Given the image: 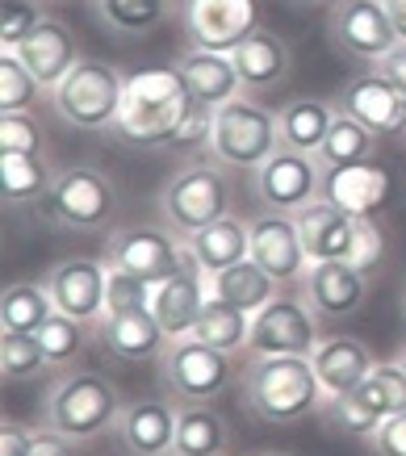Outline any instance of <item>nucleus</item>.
<instances>
[{"label": "nucleus", "instance_id": "obj_7", "mask_svg": "<svg viewBox=\"0 0 406 456\" xmlns=\"http://www.w3.org/2000/svg\"><path fill=\"white\" fill-rule=\"evenodd\" d=\"M159 214H164V226L176 231L181 239H193L210 222L226 218L231 214V176H226V167L214 164L210 155L184 164L159 189Z\"/></svg>", "mask_w": 406, "mask_h": 456}, {"label": "nucleus", "instance_id": "obj_31", "mask_svg": "<svg viewBox=\"0 0 406 456\" xmlns=\"http://www.w3.org/2000/svg\"><path fill=\"white\" fill-rule=\"evenodd\" d=\"M210 293H218L223 302L239 305V310H248V314H256V310H264L272 297L280 293V285L272 277H268L264 268L248 256V260L231 264L226 273H218V277H210Z\"/></svg>", "mask_w": 406, "mask_h": 456}, {"label": "nucleus", "instance_id": "obj_51", "mask_svg": "<svg viewBox=\"0 0 406 456\" xmlns=\"http://www.w3.org/2000/svg\"><path fill=\"white\" fill-rule=\"evenodd\" d=\"M264 456H294V452H264Z\"/></svg>", "mask_w": 406, "mask_h": 456}, {"label": "nucleus", "instance_id": "obj_34", "mask_svg": "<svg viewBox=\"0 0 406 456\" xmlns=\"http://www.w3.org/2000/svg\"><path fill=\"white\" fill-rule=\"evenodd\" d=\"M51 180L55 172L43 155H0V193L9 206H43Z\"/></svg>", "mask_w": 406, "mask_h": 456}, {"label": "nucleus", "instance_id": "obj_22", "mask_svg": "<svg viewBox=\"0 0 406 456\" xmlns=\"http://www.w3.org/2000/svg\"><path fill=\"white\" fill-rule=\"evenodd\" d=\"M235 59V71L239 80H243V93L256 97V93H272L277 84L289 80V68H294V51H289V42L272 34V29H256L252 38H243L231 51Z\"/></svg>", "mask_w": 406, "mask_h": 456}, {"label": "nucleus", "instance_id": "obj_38", "mask_svg": "<svg viewBox=\"0 0 406 456\" xmlns=\"http://www.w3.org/2000/svg\"><path fill=\"white\" fill-rule=\"evenodd\" d=\"M46 88L17 59V51H0V113H29Z\"/></svg>", "mask_w": 406, "mask_h": 456}, {"label": "nucleus", "instance_id": "obj_28", "mask_svg": "<svg viewBox=\"0 0 406 456\" xmlns=\"http://www.w3.org/2000/svg\"><path fill=\"white\" fill-rule=\"evenodd\" d=\"M336 101H319V97H297L289 105H280L277 126H280V147H294V151L319 155V147L331 134L336 122Z\"/></svg>", "mask_w": 406, "mask_h": 456}, {"label": "nucleus", "instance_id": "obj_40", "mask_svg": "<svg viewBox=\"0 0 406 456\" xmlns=\"http://www.w3.org/2000/svg\"><path fill=\"white\" fill-rule=\"evenodd\" d=\"M322 428L344 436V440H369L373 431L381 428V419L364 406L356 394H344V398H327V406L319 411Z\"/></svg>", "mask_w": 406, "mask_h": 456}, {"label": "nucleus", "instance_id": "obj_41", "mask_svg": "<svg viewBox=\"0 0 406 456\" xmlns=\"http://www.w3.org/2000/svg\"><path fill=\"white\" fill-rule=\"evenodd\" d=\"M155 285L130 273L110 268V289H105V314H126V310H151Z\"/></svg>", "mask_w": 406, "mask_h": 456}, {"label": "nucleus", "instance_id": "obj_17", "mask_svg": "<svg viewBox=\"0 0 406 456\" xmlns=\"http://www.w3.org/2000/svg\"><path fill=\"white\" fill-rule=\"evenodd\" d=\"M336 105L352 113L356 122H364L378 139H406V97L394 88L381 71H361L339 88Z\"/></svg>", "mask_w": 406, "mask_h": 456}, {"label": "nucleus", "instance_id": "obj_4", "mask_svg": "<svg viewBox=\"0 0 406 456\" xmlns=\"http://www.w3.org/2000/svg\"><path fill=\"white\" fill-rule=\"evenodd\" d=\"M280 151V126L277 113L256 105L248 93L226 101L214 110V134H210V159L226 172H260V167Z\"/></svg>", "mask_w": 406, "mask_h": 456}, {"label": "nucleus", "instance_id": "obj_36", "mask_svg": "<svg viewBox=\"0 0 406 456\" xmlns=\"http://www.w3.org/2000/svg\"><path fill=\"white\" fill-rule=\"evenodd\" d=\"M356 398H361L381 423L394 419V415H402L406 411V369L398 364V360H390V364H373V373L361 381Z\"/></svg>", "mask_w": 406, "mask_h": 456}, {"label": "nucleus", "instance_id": "obj_23", "mask_svg": "<svg viewBox=\"0 0 406 456\" xmlns=\"http://www.w3.org/2000/svg\"><path fill=\"white\" fill-rule=\"evenodd\" d=\"M322 201L348 209L356 218H373L386 201H390V172L381 164H352L322 172Z\"/></svg>", "mask_w": 406, "mask_h": 456}, {"label": "nucleus", "instance_id": "obj_5", "mask_svg": "<svg viewBox=\"0 0 406 456\" xmlns=\"http://www.w3.org/2000/svg\"><path fill=\"white\" fill-rule=\"evenodd\" d=\"M118 415H122V398H118V386H113L110 377L68 373V377H59L55 389L46 394L43 428L85 444V440H97V436L113 431Z\"/></svg>", "mask_w": 406, "mask_h": 456}, {"label": "nucleus", "instance_id": "obj_44", "mask_svg": "<svg viewBox=\"0 0 406 456\" xmlns=\"http://www.w3.org/2000/svg\"><path fill=\"white\" fill-rule=\"evenodd\" d=\"M369 444H373V452L378 456H406V411L402 415L386 419L373 436H369Z\"/></svg>", "mask_w": 406, "mask_h": 456}, {"label": "nucleus", "instance_id": "obj_46", "mask_svg": "<svg viewBox=\"0 0 406 456\" xmlns=\"http://www.w3.org/2000/svg\"><path fill=\"white\" fill-rule=\"evenodd\" d=\"M373 71H381V76H386V80L406 97V42H398L394 51H386V55L373 63Z\"/></svg>", "mask_w": 406, "mask_h": 456}, {"label": "nucleus", "instance_id": "obj_25", "mask_svg": "<svg viewBox=\"0 0 406 456\" xmlns=\"http://www.w3.org/2000/svg\"><path fill=\"white\" fill-rule=\"evenodd\" d=\"M314 373L322 381V394L327 398H344V394H356L361 381L373 373V352L364 339H352V335H331L314 347Z\"/></svg>", "mask_w": 406, "mask_h": 456}, {"label": "nucleus", "instance_id": "obj_50", "mask_svg": "<svg viewBox=\"0 0 406 456\" xmlns=\"http://www.w3.org/2000/svg\"><path fill=\"white\" fill-rule=\"evenodd\" d=\"M398 364H402V369H406V347H402V352H398Z\"/></svg>", "mask_w": 406, "mask_h": 456}, {"label": "nucleus", "instance_id": "obj_12", "mask_svg": "<svg viewBox=\"0 0 406 456\" xmlns=\"http://www.w3.org/2000/svg\"><path fill=\"white\" fill-rule=\"evenodd\" d=\"M322 197V167L314 155L280 147L260 172H256V201L268 214H297Z\"/></svg>", "mask_w": 406, "mask_h": 456}, {"label": "nucleus", "instance_id": "obj_10", "mask_svg": "<svg viewBox=\"0 0 406 456\" xmlns=\"http://www.w3.org/2000/svg\"><path fill=\"white\" fill-rule=\"evenodd\" d=\"M322 318L310 310V302L297 293H277L264 310L252 314V339H248V360L256 356H314L322 344L319 331Z\"/></svg>", "mask_w": 406, "mask_h": 456}, {"label": "nucleus", "instance_id": "obj_35", "mask_svg": "<svg viewBox=\"0 0 406 456\" xmlns=\"http://www.w3.org/2000/svg\"><path fill=\"white\" fill-rule=\"evenodd\" d=\"M101 26L113 29L118 38H147L168 21L172 0H93Z\"/></svg>", "mask_w": 406, "mask_h": 456}, {"label": "nucleus", "instance_id": "obj_2", "mask_svg": "<svg viewBox=\"0 0 406 456\" xmlns=\"http://www.w3.org/2000/svg\"><path fill=\"white\" fill-rule=\"evenodd\" d=\"M193 97L184 88L181 71L168 68H142L126 76V101L118 118V134L139 147H168L176 139V126L189 113Z\"/></svg>", "mask_w": 406, "mask_h": 456}, {"label": "nucleus", "instance_id": "obj_37", "mask_svg": "<svg viewBox=\"0 0 406 456\" xmlns=\"http://www.w3.org/2000/svg\"><path fill=\"white\" fill-rule=\"evenodd\" d=\"M46 369H51V360H46L38 335L0 331V373H4V381H34Z\"/></svg>", "mask_w": 406, "mask_h": 456}, {"label": "nucleus", "instance_id": "obj_18", "mask_svg": "<svg viewBox=\"0 0 406 456\" xmlns=\"http://www.w3.org/2000/svg\"><path fill=\"white\" fill-rule=\"evenodd\" d=\"M176 415H181L176 402H126L113 423V436L126 448V456H172L176 452Z\"/></svg>", "mask_w": 406, "mask_h": 456}, {"label": "nucleus", "instance_id": "obj_52", "mask_svg": "<svg viewBox=\"0 0 406 456\" xmlns=\"http://www.w3.org/2000/svg\"><path fill=\"white\" fill-rule=\"evenodd\" d=\"M402 314H406V289H402Z\"/></svg>", "mask_w": 406, "mask_h": 456}, {"label": "nucleus", "instance_id": "obj_30", "mask_svg": "<svg viewBox=\"0 0 406 456\" xmlns=\"http://www.w3.org/2000/svg\"><path fill=\"white\" fill-rule=\"evenodd\" d=\"M226 444H231V428H226V419L214 411L210 402L181 406V415H176V452L181 456H226Z\"/></svg>", "mask_w": 406, "mask_h": 456}, {"label": "nucleus", "instance_id": "obj_45", "mask_svg": "<svg viewBox=\"0 0 406 456\" xmlns=\"http://www.w3.org/2000/svg\"><path fill=\"white\" fill-rule=\"evenodd\" d=\"M34 436H38V431L4 419V423H0V456H34Z\"/></svg>", "mask_w": 406, "mask_h": 456}, {"label": "nucleus", "instance_id": "obj_39", "mask_svg": "<svg viewBox=\"0 0 406 456\" xmlns=\"http://www.w3.org/2000/svg\"><path fill=\"white\" fill-rule=\"evenodd\" d=\"M43 339V352L51 360V369H68L71 360H80V352L88 347V327L80 318H68V314H51L46 318V327L38 331Z\"/></svg>", "mask_w": 406, "mask_h": 456}, {"label": "nucleus", "instance_id": "obj_13", "mask_svg": "<svg viewBox=\"0 0 406 456\" xmlns=\"http://www.w3.org/2000/svg\"><path fill=\"white\" fill-rule=\"evenodd\" d=\"M181 17L197 51H218V55H231L239 42L260 29L256 0H181Z\"/></svg>", "mask_w": 406, "mask_h": 456}, {"label": "nucleus", "instance_id": "obj_33", "mask_svg": "<svg viewBox=\"0 0 406 456\" xmlns=\"http://www.w3.org/2000/svg\"><path fill=\"white\" fill-rule=\"evenodd\" d=\"M51 314H55V302H51L46 285L13 281V285H4V293H0V331L38 335Z\"/></svg>", "mask_w": 406, "mask_h": 456}, {"label": "nucleus", "instance_id": "obj_48", "mask_svg": "<svg viewBox=\"0 0 406 456\" xmlns=\"http://www.w3.org/2000/svg\"><path fill=\"white\" fill-rule=\"evenodd\" d=\"M381 4H386V13L398 29V42H406V0H381Z\"/></svg>", "mask_w": 406, "mask_h": 456}, {"label": "nucleus", "instance_id": "obj_16", "mask_svg": "<svg viewBox=\"0 0 406 456\" xmlns=\"http://www.w3.org/2000/svg\"><path fill=\"white\" fill-rule=\"evenodd\" d=\"M248 226H252V260L277 281L280 289L302 285L310 273V256H306V243H302V231H297L294 214H268L264 209Z\"/></svg>", "mask_w": 406, "mask_h": 456}, {"label": "nucleus", "instance_id": "obj_26", "mask_svg": "<svg viewBox=\"0 0 406 456\" xmlns=\"http://www.w3.org/2000/svg\"><path fill=\"white\" fill-rule=\"evenodd\" d=\"M181 80L184 88H189V97L197 101V105H210V110H218V105H226V101L243 97V80H239L235 71V59L231 55H218V51H197V46H189L181 55Z\"/></svg>", "mask_w": 406, "mask_h": 456}, {"label": "nucleus", "instance_id": "obj_43", "mask_svg": "<svg viewBox=\"0 0 406 456\" xmlns=\"http://www.w3.org/2000/svg\"><path fill=\"white\" fill-rule=\"evenodd\" d=\"M0 155H43V130L29 113H0Z\"/></svg>", "mask_w": 406, "mask_h": 456}, {"label": "nucleus", "instance_id": "obj_6", "mask_svg": "<svg viewBox=\"0 0 406 456\" xmlns=\"http://www.w3.org/2000/svg\"><path fill=\"white\" fill-rule=\"evenodd\" d=\"M126 101V71L101 59H80L63 76L59 88H51V110L71 130H113Z\"/></svg>", "mask_w": 406, "mask_h": 456}, {"label": "nucleus", "instance_id": "obj_9", "mask_svg": "<svg viewBox=\"0 0 406 456\" xmlns=\"http://www.w3.org/2000/svg\"><path fill=\"white\" fill-rule=\"evenodd\" d=\"M159 377L176 406L214 402L235 381V356L201 344L197 335H184V339H168L164 356H159Z\"/></svg>", "mask_w": 406, "mask_h": 456}, {"label": "nucleus", "instance_id": "obj_14", "mask_svg": "<svg viewBox=\"0 0 406 456\" xmlns=\"http://www.w3.org/2000/svg\"><path fill=\"white\" fill-rule=\"evenodd\" d=\"M327 34L336 42V51L361 59V63H378L386 51L398 46V29H394L381 0H339V4H331Z\"/></svg>", "mask_w": 406, "mask_h": 456}, {"label": "nucleus", "instance_id": "obj_49", "mask_svg": "<svg viewBox=\"0 0 406 456\" xmlns=\"http://www.w3.org/2000/svg\"><path fill=\"white\" fill-rule=\"evenodd\" d=\"M297 4H339V0H297Z\"/></svg>", "mask_w": 406, "mask_h": 456}, {"label": "nucleus", "instance_id": "obj_8", "mask_svg": "<svg viewBox=\"0 0 406 456\" xmlns=\"http://www.w3.org/2000/svg\"><path fill=\"white\" fill-rule=\"evenodd\" d=\"M38 209L46 214V222H55L59 231L88 235V231H105L113 222L118 189L97 167H63V172H55Z\"/></svg>", "mask_w": 406, "mask_h": 456}, {"label": "nucleus", "instance_id": "obj_42", "mask_svg": "<svg viewBox=\"0 0 406 456\" xmlns=\"http://www.w3.org/2000/svg\"><path fill=\"white\" fill-rule=\"evenodd\" d=\"M38 21H43L38 0H4V9H0V51H17L38 29Z\"/></svg>", "mask_w": 406, "mask_h": 456}, {"label": "nucleus", "instance_id": "obj_21", "mask_svg": "<svg viewBox=\"0 0 406 456\" xmlns=\"http://www.w3.org/2000/svg\"><path fill=\"white\" fill-rule=\"evenodd\" d=\"M17 59H21V63L34 71V80L51 93V88H59L63 76L80 63V46H76V34H71L68 21H59V17H43L38 29L17 46Z\"/></svg>", "mask_w": 406, "mask_h": 456}, {"label": "nucleus", "instance_id": "obj_24", "mask_svg": "<svg viewBox=\"0 0 406 456\" xmlns=\"http://www.w3.org/2000/svg\"><path fill=\"white\" fill-rule=\"evenodd\" d=\"M101 347L118 360H159L168 347V331L159 327V318L151 310H126V314H105L97 322Z\"/></svg>", "mask_w": 406, "mask_h": 456}, {"label": "nucleus", "instance_id": "obj_53", "mask_svg": "<svg viewBox=\"0 0 406 456\" xmlns=\"http://www.w3.org/2000/svg\"><path fill=\"white\" fill-rule=\"evenodd\" d=\"M172 456H181V452H172Z\"/></svg>", "mask_w": 406, "mask_h": 456}, {"label": "nucleus", "instance_id": "obj_47", "mask_svg": "<svg viewBox=\"0 0 406 456\" xmlns=\"http://www.w3.org/2000/svg\"><path fill=\"white\" fill-rule=\"evenodd\" d=\"M34 456H76V440H68V436H59V431H51V428H38V436H34Z\"/></svg>", "mask_w": 406, "mask_h": 456}, {"label": "nucleus", "instance_id": "obj_32", "mask_svg": "<svg viewBox=\"0 0 406 456\" xmlns=\"http://www.w3.org/2000/svg\"><path fill=\"white\" fill-rule=\"evenodd\" d=\"M339 110V105H336ZM378 155V134L369 130L364 122H356L352 113L339 110L336 122H331V134H327V142L319 147V167L322 172H336V167H352V164H369Z\"/></svg>", "mask_w": 406, "mask_h": 456}, {"label": "nucleus", "instance_id": "obj_20", "mask_svg": "<svg viewBox=\"0 0 406 456\" xmlns=\"http://www.w3.org/2000/svg\"><path fill=\"white\" fill-rule=\"evenodd\" d=\"M206 297H210V277L189 260L176 277H168V281H159V285H155L151 314L159 318V327L168 331V339H184V335H193Z\"/></svg>", "mask_w": 406, "mask_h": 456}, {"label": "nucleus", "instance_id": "obj_19", "mask_svg": "<svg viewBox=\"0 0 406 456\" xmlns=\"http://www.w3.org/2000/svg\"><path fill=\"white\" fill-rule=\"evenodd\" d=\"M297 289L322 322H339V318L361 314L364 297H369V273L352 264H310L306 281Z\"/></svg>", "mask_w": 406, "mask_h": 456}, {"label": "nucleus", "instance_id": "obj_3", "mask_svg": "<svg viewBox=\"0 0 406 456\" xmlns=\"http://www.w3.org/2000/svg\"><path fill=\"white\" fill-rule=\"evenodd\" d=\"M294 218L310 264H352V268L369 273L381 260V231L373 226V218H356L322 197L314 206L297 209Z\"/></svg>", "mask_w": 406, "mask_h": 456}, {"label": "nucleus", "instance_id": "obj_27", "mask_svg": "<svg viewBox=\"0 0 406 456\" xmlns=\"http://www.w3.org/2000/svg\"><path fill=\"white\" fill-rule=\"evenodd\" d=\"M184 243H189V256H193L197 268H201L206 277H218L231 264L252 256V226L243 218H235V214H226V218L210 222L206 231H197V235L184 239Z\"/></svg>", "mask_w": 406, "mask_h": 456}, {"label": "nucleus", "instance_id": "obj_15", "mask_svg": "<svg viewBox=\"0 0 406 456\" xmlns=\"http://www.w3.org/2000/svg\"><path fill=\"white\" fill-rule=\"evenodd\" d=\"M105 289H110V264L93 256H68L46 273V293L55 310L80 318L85 327H97L105 318Z\"/></svg>", "mask_w": 406, "mask_h": 456}, {"label": "nucleus", "instance_id": "obj_1", "mask_svg": "<svg viewBox=\"0 0 406 456\" xmlns=\"http://www.w3.org/2000/svg\"><path fill=\"white\" fill-rule=\"evenodd\" d=\"M243 406L248 415L272 428H289L327 406L322 381L310 356H256L243 369Z\"/></svg>", "mask_w": 406, "mask_h": 456}, {"label": "nucleus", "instance_id": "obj_11", "mask_svg": "<svg viewBox=\"0 0 406 456\" xmlns=\"http://www.w3.org/2000/svg\"><path fill=\"white\" fill-rule=\"evenodd\" d=\"M101 260L118 268V273H130V277L159 285V281L176 277L193 256H189V243L168 226H126V231H113L105 239Z\"/></svg>", "mask_w": 406, "mask_h": 456}, {"label": "nucleus", "instance_id": "obj_29", "mask_svg": "<svg viewBox=\"0 0 406 456\" xmlns=\"http://www.w3.org/2000/svg\"><path fill=\"white\" fill-rule=\"evenodd\" d=\"M193 335L201 344L226 352V356H239V352H248V339H252V314L223 302L218 293H210L206 305H201V318H197Z\"/></svg>", "mask_w": 406, "mask_h": 456}]
</instances>
